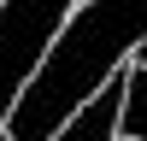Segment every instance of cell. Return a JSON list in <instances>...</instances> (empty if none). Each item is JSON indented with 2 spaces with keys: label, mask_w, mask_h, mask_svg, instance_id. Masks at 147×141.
I'll list each match as a JSON object with an SVG mask.
<instances>
[{
  "label": "cell",
  "mask_w": 147,
  "mask_h": 141,
  "mask_svg": "<svg viewBox=\"0 0 147 141\" xmlns=\"http://www.w3.org/2000/svg\"><path fill=\"white\" fill-rule=\"evenodd\" d=\"M147 41V0H82L71 23L47 47L41 70L18 94L6 117V141H59V129L124 70V59Z\"/></svg>",
  "instance_id": "1"
},
{
  "label": "cell",
  "mask_w": 147,
  "mask_h": 141,
  "mask_svg": "<svg viewBox=\"0 0 147 141\" xmlns=\"http://www.w3.org/2000/svg\"><path fill=\"white\" fill-rule=\"evenodd\" d=\"M65 23H71L65 0H12V6H0V124L12 117L18 94L30 88V77L41 70L47 47L59 41Z\"/></svg>",
  "instance_id": "2"
},
{
  "label": "cell",
  "mask_w": 147,
  "mask_h": 141,
  "mask_svg": "<svg viewBox=\"0 0 147 141\" xmlns=\"http://www.w3.org/2000/svg\"><path fill=\"white\" fill-rule=\"evenodd\" d=\"M118 124H124V70L59 129V141H118Z\"/></svg>",
  "instance_id": "3"
},
{
  "label": "cell",
  "mask_w": 147,
  "mask_h": 141,
  "mask_svg": "<svg viewBox=\"0 0 147 141\" xmlns=\"http://www.w3.org/2000/svg\"><path fill=\"white\" fill-rule=\"evenodd\" d=\"M118 141H147V70L124 65V124Z\"/></svg>",
  "instance_id": "4"
},
{
  "label": "cell",
  "mask_w": 147,
  "mask_h": 141,
  "mask_svg": "<svg viewBox=\"0 0 147 141\" xmlns=\"http://www.w3.org/2000/svg\"><path fill=\"white\" fill-rule=\"evenodd\" d=\"M136 70H147V41H141V47H136Z\"/></svg>",
  "instance_id": "5"
}]
</instances>
